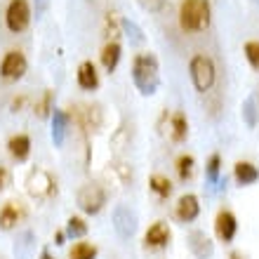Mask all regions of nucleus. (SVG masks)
<instances>
[{
  "instance_id": "4468645a",
  "label": "nucleus",
  "mask_w": 259,
  "mask_h": 259,
  "mask_svg": "<svg viewBox=\"0 0 259 259\" xmlns=\"http://www.w3.org/2000/svg\"><path fill=\"white\" fill-rule=\"evenodd\" d=\"M66 127H68V116L62 109H55V113H52V142H55V146L64 144Z\"/></svg>"
},
{
  "instance_id": "a211bd4d",
  "label": "nucleus",
  "mask_w": 259,
  "mask_h": 259,
  "mask_svg": "<svg viewBox=\"0 0 259 259\" xmlns=\"http://www.w3.org/2000/svg\"><path fill=\"white\" fill-rule=\"evenodd\" d=\"M151 191L160 198H167L172 193V182L167 177H163V175H153L151 177Z\"/></svg>"
},
{
  "instance_id": "f03ea898",
  "label": "nucleus",
  "mask_w": 259,
  "mask_h": 259,
  "mask_svg": "<svg viewBox=\"0 0 259 259\" xmlns=\"http://www.w3.org/2000/svg\"><path fill=\"white\" fill-rule=\"evenodd\" d=\"M132 80H135L137 90L146 97H151L158 90V82H160V78H158V59L151 52H142V55L135 57V62H132Z\"/></svg>"
},
{
  "instance_id": "1a4fd4ad",
  "label": "nucleus",
  "mask_w": 259,
  "mask_h": 259,
  "mask_svg": "<svg viewBox=\"0 0 259 259\" xmlns=\"http://www.w3.org/2000/svg\"><path fill=\"white\" fill-rule=\"evenodd\" d=\"M198 214H200V205H198V198L193 193H186L177 200V217L182 222H196Z\"/></svg>"
},
{
  "instance_id": "f3484780",
  "label": "nucleus",
  "mask_w": 259,
  "mask_h": 259,
  "mask_svg": "<svg viewBox=\"0 0 259 259\" xmlns=\"http://www.w3.org/2000/svg\"><path fill=\"white\" fill-rule=\"evenodd\" d=\"M172 139L175 142H184L186 135H189V120H186V116L182 113V111H177L175 116H172Z\"/></svg>"
},
{
  "instance_id": "aec40b11",
  "label": "nucleus",
  "mask_w": 259,
  "mask_h": 259,
  "mask_svg": "<svg viewBox=\"0 0 259 259\" xmlns=\"http://www.w3.org/2000/svg\"><path fill=\"white\" fill-rule=\"evenodd\" d=\"M88 233V224L80 217H71L66 222V236L68 238H82Z\"/></svg>"
},
{
  "instance_id": "cd10ccee",
  "label": "nucleus",
  "mask_w": 259,
  "mask_h": 259,
  "mask_svg": "<svg viewBox=\"0 0 259 259\" xmlns=\"http://www.w3.org/2000/svg\"><path fill=\"white\" fill-rule=\"evenodd\" d=\"M5 182H7V170L3 167V165H0V189L5 186Z\"/></svg>"
},
{
  "instance_id": "5701e85b",
  "label": "nucleus",
  "mask_w": 259,
  "mask_h": 259,
  "mask_svg": "<svg viewBox=\"0 0 259 259\" xmlns=\"http://www.w3.org/2000/svg\"><path fill=\"white\" fill-rule=\"evenodd\" d=\"M245 57H247V62H250V66L259 71V42L257 40L245 42Z\"/></svg>"
},
{
  "instance_id": "bb28decb",
  "label": "nucleus",
  "mask_w": 259,
  "mask_h": 259,
  "mask_svg": "<svg viewBox=\"0 0 259 259\" xmlns=\"http://www.w3.org/2000/svg\"><path fill=\"white\" fill-rule=\"evenodd\" d=\"M48 3H50V0H35V12L42 14L45 10H48Z\"/></svg>"
},
{
  "instance_id": "dca6fc26",
  "label": "nucleus",
  "mask_w": 259,
  "mask_h": 259,
  "mask_svg": "<svg viewBox=\"0 0 259 259\" xmlns=\"http://www.w3.org/2000/svg\"><path fill=\"white\" fill-rule=\"evenodd\" d=\"M21 212L19 207L14 203H5L3 205V210H0V229L3 231H10V229H14L17 226V222H19Z\"/></svg>"
},
{
  "instance_id": "f257e3e1",
  "label": "nucleus",
  "mask_w": 259,
  "mask_h": 259,
  "mask_svg": "<svg viewBox=\"0 0 259 259\" xmlns=\"http://www.w3.org/2000/svg\"><path fill=\"white\" fill-rule=\"evenodd\" d=\"M212 21L210 0H182L179 5V26L184 33H203Z\"/></svg>"
},
{
  "instance_id": "2eb2a0df",
  "label": "nucleus",
  "mask_w": 259,
  "mask_h": 259,
  "mask_svg": "<svg viewBox=\"0 0 259 259\" xmlns=\"http://www.w3.org/2000/svg\"><path fill=\"white\" fill-rule=\"evenodd\" d=\"M120 45L118 42H109L106 48L102 50V64H104V68H106V73H113L118 68V62H120Z\"/></svg>"
},
{
  "instance_id": "9d476101",
  "label": "nucleus",
  "mask_w": 259,
  "mask_h": 259,
  "mask_svg": "<svg viewBox=\"0 0 259 259\" xmlns=\"http://www.w3.org/2000/svg\"><path fill=\"white\" fill-rule=\"evenodd\" d=\"M78 85L85 92H92L99 88V73H97V66L92 62H82L78 66Z\"/></svg>"
},
{
  "instance_id": "39448f33",
  "label": "nucleus",
  "mask_w": 259,
  "mask_h": 259,
  "mask_svg": "<svg viewBox=\"0 0 259 259\" xmlns=\"http://www.w3.org/2000/svg\"><path fill=\"white\" fill-rule=\"evenodd\" d=\"M26 68H28L26 55L21 50H10V52H5L3 62H0V75H3V80L17 82L24 78Z\"/></svg>"
},
{
  "instance_id": "ddd939ff",
  "label": "nucleus",
  "mask_w": 259,
  "mask_h": 259,
  "mask_svg": "<svg viewBox=\"0 0 259 259\" xmlns=\"http://www.w3.org/2000/svg\"><path fill=\"white\" fill-rule=\"evenodd\" d=\"M233 175L238 179V184L250 186L259 179V167L252 163H247V160H240V163H236V167H233Z\"/></svg>"
},
{
  "instance_id": "423d86ee",
  "label": "nucleus",
  "mask_w": 259,
  "mask_h": 259,
  "mask_svg": "<svg viewBox=\"0 0 259 259\" xmlns=\"http://www.w3.org/2000/svg\"><path fill=\"white\" fill-rule=\"evenodd\" d=\"M106 203V193L99 184H85L78 191V207L88 214H97Z\"/></svg>"
},
{
  "instance_id": "a878e982",
  "label": "nucleus",
  "mask_w": 259,
  "mask_h": 259,
  "mask_svg": "<svg viewBox=\"0 0 259 259\" xmlns=\"http://www.w3.org/2000/svg\"><path fill=\"white\" fill-rule=\"evenodd\" d=\"M243 116H245L247 125H250V127H254L257 116H254V102H252V99H247V102H245V106H243Z\"/></svg>"
},
{
  "instance_id": "6ab92c4d",
  "label": "nucleus",
  "mask_w": 259,
  "mask_h": 259,
  "mask_svg": "<svg viewBox=\"0 0 259 259\" xmlns=\"http://www.w3.org/2000/svg\"><path fill=\"white\" fill-rule=\"evenodd\" d=\"M97 257V247L90 243H75L68 259H95Z\"/></svg>"
},
{
  "instance_id": "412c9836",
  "label": "nucleus",
  "mask_w": 259,
  "mask_h": 259,
  "mask_svg": "<svg viewBox=\"0 0 259 259\" xmlns=\"http://www.w3.org/2000/svg\"><path fill=\"white\" fill-rule=\"evenodd\" d=\"M219 167H222V158H219V153H212L210 160H207V182L210 184L219 182Z\"/></svg>"
},
{
  "instance_id": "20e7f679",
  "label": "nucleus",
  "mask_w": 259,
  "mask_h": 259,
  "mask_svg": "<svg viewBox=\"0 0 259 259\" xmlns=\"http://www.w3.org/2000/svg\"><path fill=\"white\" fill-rule=\"evenodd\" d=\"M31 24V5L28 0H10L5 7V26L10 33H24Z\"/></svg>"
},
{
  "instance_id": "f8f14e48",
  "label": "nucleus",
  "mask_w": 259,
  "mask_h": 259,
  "mask_svg": "<svg viewBox=\"0 0 259 259\" xmlns=\"http://www.w3.org/2000/svg\"><path fill=\"white\" fill-rule=\"evenodd\" d=\"M7 149H10V156H12L14 160L24 163L28 158V153H31V139H28L26 135H14L12 139H10V144H7Z\"/></svg>"
},
{
  "instance_id": "c756f323",
  "label": "nucleus",
  "mask_w": 259,
  "mask_h": 259,
  "mask_svg": "<svg viewBox=\"0 0 259 259\" xmlns=\"http://www.w3.org/2000/svg\"><path fill=\"white\" fill-rule=\"evenodd\" d=\"M231 259H240V257H238V254H231Z\"/></svg>"
},
{
  "instance_id": "7ed1b4c3",
  "label": "nucleus",
  "mask_w": 259,
  "mask_h": 259,
  "mask_svg": "<svg viewBox=\"0 0 259 259\" xmlns=\"http://www.w3.org/2000/svg\"><path fill=\"white\" fill-rule=\"evenodd\" d=\"M189 73H191L193 88H196V92H200V95L210 92L214 80H217L214 62H212L210 55H203V52H198V55L191 57V62H189Z\"/></svg>"
},
{
  "instance_id": "6e6552de",
  "label": "nucleus",
  "mask_w": 259,
  "mask_h": 259,
  "mask_svg": "<svg viewBox=\"0 0 259 259\" xmlns=\"http://www.w3.org/2000/svg\"><path fill=\"white\" fill-rule=\"evenodd\" d=\"M214 231L224 243H231L236 238V231H238V219L231 210H222L214 219Z\"/></svg>"
},
{
  "instance_id": "b1692460",
  "label": "nucleus",
  "mask_w": 259,
  "mask_h": 259,
  "mask_svg": "<svg viewBox=\"0 0 259 259\" xmlns=\"http://www.w3.org/2000/svg\"><path fill=\"white\" fill-rule=\"evenodd\" d=\"M120 24H123V31H125V33H127V38H130V40H132V42H142V40H144L142 31H139V26H137L135 21L123 19V21H120Z\"/></svg>"
},
{
  "instance_id": "c85d7f7f",
  "label": "nucleus",
  "mask_w": 259,
  "mask_h": 259,
  "mask_svg": "<svg viewBox=\"0 0 259 259\" xmlns=\"http://www.w3.org/2000/svg\"><path fill=\"white\" fill-rule=\"evenodd\" d=\"M40 259H52V254H50V252H42V254H40Z\"/></svg>"
},
{
  "instance_id": "393cba45",
  "label": "nucleus",
  "mask_w": 259,
  "mask_h": 259,
  "mask_svg": "<svg viewBox=\"0 0 259 259\" xmlns=\"http://www.w3.org/2000/svg\"><path fill=\"white\" fill-rule=\"evenodd\" d=\"M137 3H139L142 10H146V12H151V14H158L165 7V0H137Z\"/></svg>"
},
{
  "instance_id": "9b49d317",
  "label": "nucleus",
  "mask_w": 259,
  "mask_h": 259,
  "mask_svg": "<svg viewBox=\"0 0 259 259\" xmlns=\"http://www.w3.org/2000/svg\"><path fill=\"white\" fill-rule=\"evenodd\" d=\"M144 240H146V245L149 247H165L167 243H170V229H167L165 222H156V224L146 231Z\"/></svg>"
},
{
  "instance_id": "4be33fe9",
  "label": "nucleus",
  "mask_w": 259,
  "mask_h": 259,
  "mask_svg": "<svg viewBox=\"0 0 259 259\" xmlns=\"http://www.w3.org/2000/svg\"><path fill=\"white\" fill-rule=\"evenodd\" d=\"M177 172L182 179H189L193 175V158L191 156H179L177 160Z\"/></svg>"
},
{
  "instance_id": "0eeeda50",
  "label": "nucleus",
  "mask_w": 259,
  "mask_h": 259,
  "mask_svg": "<svg viewBox=\"0 0 259 259\" xmlns=\"http://www.w3.org/2000/svg\"><path fill=\"white\" fill-rule=\"evenodd\" d=\"M113 229H116V233L123 240L130 238L137 231V214L130 207H125V205H118L113 210Z\"/></svg>"
}]
</instances>
